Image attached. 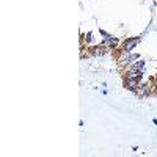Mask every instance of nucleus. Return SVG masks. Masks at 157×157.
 Here are the masks:
<instances>
[{
	"label": "nucleus",
	"mask_w": 157,
	"mask_h": 157,
	"mask_svg": "<svg viewBox=\"0 0 157 157\" xmlns=\"http://www.w3.org/2000/svg\"><path fill=\"white\" fill-rule=\"evenodd\" d=\"M137 93H138L140 96H145L146 93H149V88H148V85H146V86H138V88H137Z\"/></svg>",
	"instance_id": "nucleus-5"
},
{
	"label": "nucleus",
	"mask_w": 157,
	"mask_h": 157,
	"mask_svg": "<svg viewBox=\"0 0 157 157\" xmlns=\"http://www.w3.org/2000/svg\"><path fill=\"white\" fill-rule=\"evenodd\" d=\"M91 50H93V52H91V54H93V55H96V57H102V55H105V54H107V47H105V46L93 47Z\"/></svg>",
	"instance_id": "nucleus-4"
},
{
	"label": "nucleus",
	"mask_w": 157,
	"mask_h": 157,
	"mask_svg": "<svg viewBox=\"0 0 157 157\" xmlns=\"http://www.w3.org/2000/svg\"><path fill=\"white\" fill-rule=\"evenodd\" d=\"M140 41V38H130L127 41H124V52L126 54H130V50H132Z\"/></svg>",
	"instance_id": "nucleus-1"
},
{
	"label": "nucleus",
	"mask_w": 157,
	"mask_h": 157,
	"mask_svg": "<svg viewBox=\"0 0 157 157\" xmlns=\"http://www.w3.org/2000/svg\"><path fill=\"white\" fill-rule=\"evenodd\" d=\"M102 35H105V33H104L102 32ZM104 46H105V47H116L118 46V39L116 38H113V36H107L105 35V39H104Z\"/></svg>",
	"instance_id": "nucleus-2"
},
{
	"label": "nucleus",
	"mask_w": 157,
	"mask_h": 157,
	"mask_svg": "<svg viewBox=\"0 0 157 157\" xmlns=\"http://www.w3.org/2000/svg\"><path fill=\"white\" fill-rule=\"evenodd\" d=\"M124 83H126V88L130 91H137L138 88V80H135V78H126Z\"/></svg>",
	"instance_id": "nucleus-3"
}]
</instances>
